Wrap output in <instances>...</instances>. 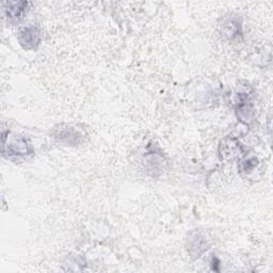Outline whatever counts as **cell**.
I'll return each mask as SVG.
<instances>
[{
	"instance_id": "cell-1",
	"label": "cell",
	"mask_w": 273,
	"mask_h": 273,
	"mask_svg": "<svg viewBox=\"0 0 273 273\" xmlns=\"http://www.w3.org/2000/svg\"><path fill=\"white\" fill-rule=\"evenodd\" d=\"M18 41L25 49H35L41 43V32L38 27L28 26L18 33Z\"/></svg>"
},
{
	"instance_id": "cell-2",
	"label": "cell",
	"mask_w": 273,
	"mask_h": 273,
	"mask_svg": "<svg viewBox=\"0 0 273 273\" xmlns=\"http://www.w3.org/2000/svg\"><path fill=\"white\" fill-rule=\"evenodd\" d=\"M8 147V153L7 155L11 156H24V155H27L29 153V145L27 144V142L25 141L24 139H15L12 141L9 145L4 144V148Z\"/></svg>"
},
{
	"instance_id": "cell-3",
	"label": "cell",
	"mask_w": 273,
	"mask_h": 273,
	"mask_svg": "<svg viewBox=\"0 0 273 273\" xmlns=\"http://www.w3.org/2000/svg\"><path fill=\"white\" fill-rule=\"evenodd\" d=\"M8 5L9 8L6 11L10 19H18L27 7V3H10Z\"/></svg>"
}]
</instances>
